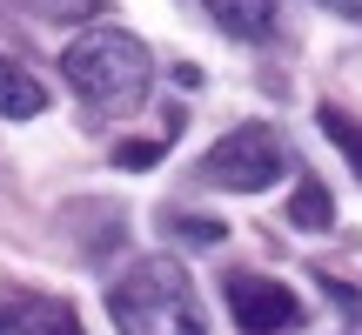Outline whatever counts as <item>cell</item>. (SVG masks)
Returning a JSON list of instances; mask_svg holds the SVG:
<instances>
[{
    "instance_id": "ba28073f",
    "label": "cell",
    "mask_w": 362,
    "mask_h": 335,
    "mask_svg": "<svg viewBox=\"0 0 362 335\" xmlns=\"http://www.w3.org/2000/svg\"><path fill=\"white\" fill-rule=\"evenodd\" d=\"M315 121H322V134H329V141L342 148V161H349L356 175H362V121H349V114H342V107H322V114H315Z\"/></svg>"
},
{
    "instance_id": "52a82bcc",
    "label": "cell",
    "mask_w": 362,
    "mask_h": 335,
    "mask_svg": "<svg viewBox=\"0 0 362 335\" xmlns=\"http://www.w3.org/2000/svg\"><path fill=\"white\" fill-rule=\"evenodd\" d=\"M288 221H296V228H309V235H322L329 221H336V201H329V188H322L315 175L296 188V201H288Z\"/></svg>"
},
{
    "instance_id": "5b68a950",
    "label": "cell",
    "mask_w": 362,
    "mask_h": 335,
    "mask_svg": "<svg viewBox=\"0 0 362 335\" xmlns=\"http://www.w3.org/2000/svg\"><path fill=\"white\" fill-rule=\"evenodd\" d=\"M202 13L235 40H262L275 27V0H202Z\"/></svg>"
},
{
    "instance_id": "8fae6325",
    "label": "cell",
    "mask_w": 362,
    "mask_h": 335,
    "mask_svg": "<svg viewBox=\"0 0 362 335\" xmlns=\"http://www.w3.org/2000/svg\"><path fill=\"white\" fill-rule=\"evenodd\" d=\"M54 335H81V322H74L67 309H54Z\"/></svg>"
},
{
    "instance_id": "277c9868",
    "label": "cell",
    "mask_w": 362,
    "mask_h": 335,
    "mask_svg": "<svg viewBox=\"0 0 362 335\" xmlns=\"http://www.w3.org/2000/svg\"><path fill=\"white\" fill-rule=\"evenodd\" d=\"M228 315L242 335H296L302 329V295L275 275H228Z\"/></svg>"
},
{
    "instance_id": "8992f818",
    "label": "cell",
    "mask_w": 362,
    "mask_h": 335,
    "mask_svg": "<svg viewBox=\"0 0 362 335\" xmlns=\"http://www.w3.org/2000/svg\"><path fill=\"white\" fill-rule=\"evenodd\" d=\"M40 107H47V88H40L21 61L0 54V114H7V121H34Z\"/></svg>"
},
{
    "instance_id": "9c48e42d",
    "label": "cell",
    "mask_w": 362,
    "mask_h": 335,
    "mask_svg": "<svg viewBox=\"0 0 362 335\" xmlns=\"http://www.w3.org/2000/svg\"><path fill=\"white\" fill-rule=\"evenodd\" d=\"M168 228H175V235H188V242H202V248H208V242H221V221H208V215H168Z\"/></svg>"
},
{
    "instance_id": "6da1fadb",
    "label": "cell",
    "mask_w": 362,
    "mask_h": 335,
    "mask_svg": "<svg viewBox=\"0 0 362 335\" xmlns=\"http://www.w3.org/2000/svg\"><path fill=\"white\" fill-rule=\"evenodd\" d=\"M61 74L94 114H128V107L148 101L155 61H148V47L134 34H121V27H88V34L61 54Z\"/></svg>"
},
{
    "instance_id": "3957f363",
    "label": "cell",
    "mask_w": 362,
    "mask_h": 335,
    "mask_svg": "<svg viewBox=\"0 0 362 335\" xmlns=\"http://www.w3.org/2000/svg\"><path fill=\"white\" fill-rule=\"evenodd\" d=\"M282 175H288V148H282V134L262 128V121L221 134V141L202 155V181L208 188H228V194H262Z\"/></svg>"
},
{
    "instance_id": "30bf717a",
    "label": "cell",
    "mask_w": 362,
    "mask_h": 335,
    "mask_svg": "<svg viewBox=\"0 0 362 335\" xmlns=\"http://www.w3.org/2000/svg\"><path fill=\"white\" fill-rule=\"evenodd\" d=\"M161 148H168V141H128V148H121V168H148V161H161Z\"/></svg>"
},
{
    "instance_id": "7a4b0ae2",
    "label": "cell",
    "mask_w": 362,
    "mask_h": 335,
    "mask_svg": "<svg viewBox=\"0 0 362 335\" xmlns=\"http://www.w3.org/2000/svg\"><path fill=\"white\" fill-rule=\"evenodd\" d=\"M107 315L121 335H208L194 282L175 255H148L107 288Z\"/></svg>"
}]
</instances>
